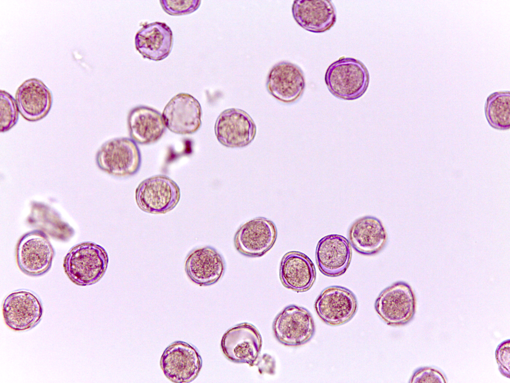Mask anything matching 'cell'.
Instances as JSON below:
<instances>
[{
    "label": "cell",
    "mask_w": 510,
    "mask_h": 383,
    "mask_svg": "<svg viewBox=\"0 0 510 383\" xmlns=\"http://www.w3.org/2000/svg\"><path fill=\"white\" fill-rule=\"evenodd\" d=\"M349 238L353 247L359 253L374 255L384 246L387 239L385 229L382 222L371 216L361 217L351 226Z\"/></svg>",
    "instance_id": "603a6c76"
},
{
    "label": "cell",
    "mask_w": 510,
    "mask_h": 383,
    "mask_svg": "<svg viewBox=\"0 0 510 383\" xmlns=\"http://www.w3.org/2000/svg\"><path fill=\"white\" fill-rule=\"evenodd\" d=\"M273 331L275 338L281 343L290 346H300L307 342L313 336L314 322L307 309L290 305L275 318Z\"/></svg>",
    "instance_id": "9c48e42d"
},
{
    "label": "cell",
    "mask_w": 510,
    "mask_h": 383,
    "mask_svg": "<svg viewBox=\"0 0 510 383\" xmlns=\"http://www.w3.org/2000/svg\"><path fill=\"white\" fill-rule=\"evenodd\" d=\"M351 256L350 243L342 235L326 236L317 244L316 262L320 271L325 275L338 276L343 274L349 265Z\"/></svg>",
    "instance_id": "2e32d148"
},
{
    "label": "cell",
    "mask_w": 510,
    "mask_h": 383,
    "mask_svg": "<svg viewBox=\"0 0 510 383\" xmlns=\"http://www.w3.org/2000/svg\"><path fill=\"white\" fill-rule=\"evenodd\" d=\"M375 308L387 325H404L409 322L415 314V296L407 283L396 282L380 294L376 300Z\"/></svg>",
    "instance_id": "277c9868"
},
{
    "label": "cell",
    "mask_w": 510,
    "mask_h": 383,
    "mask_svg": "<svg viewBox=\"0 0 510 383\" xmlns=\"http://www.w3.org/2000/svg\"><path fill=\"white\" fill-rule=\"evenodd\" d=\"M128 124L131 139L143 145L157 141L164 134L166 128L162 115L146 106L132 108L128 114Z\"/></svg>",
    "instance_id": "7402d4cb"
},
{
    "label": "cell",
    "mask_w": 510,
    "mask_h": 383,
    "mask_svg": "<svg viewBox=\"0 0 510 383\" xmlns=\"http://www.w3.org/2000/svg\"><path fill=\"white\" fill-rule=\"evenodd\" d=\"M180 190L177 184L166 176L157 175L143 181L135 191V199L143 211L165 213L178 203Z\"/></svg>",
    "instance_id": "5b68a950"
},
{
    "label": "cell",
    "mask_w": 510,
    "mask_h": 383,
    "mask_svg": "<svg viewBox=\"0 0 510 383\" xmlns=\"http://www.w3.org/2000/svg\"><path fill=\"white\" fill-rule=\"evenodd\" d=\"M185 269L191 281L200 286H208L222 277L225 263L216 249L205 246L194 249L187 255Z\"/></svg>",
    "instance_id": "e0dca14e"
},
{
    "label": "cell",
    "mask_w": 510,
    "mask_h": 383,
    "mask_svg": "<svg viewBox=\"0 0 510 383\" xmlns=\"http://www.w3.org/2000/svg\"><path fill=\"white\" fill-rule=\"evenodd\" d=\"M160 364L164 375L170 381L187 383L197 377L202 367V359L194 346L179 341L164 350Z\"/></svg>",
    "instance_id": "52a82bcc"
},
{
    "label": "cell",
    "mask_w": 510,
    "mask_h": 383,
    "mask_svg": "<svg viewBox=\"0 0 510 383\" xmlns=\"http://www.w3.org/2000/svg\"><path fill=\"white\" fill-rule=\"evenodd\" d=\"M446 378L439 370L430 367L420 368L414 372L409 383H446Z\"/></svg>",
    "instance_id": "4316f807"
},
{
    "label": "cell",
    "mask_w": 510,
    "mask_h": 383,
    "mask_svg": "<svg viewBox=\"0 0 510 383\" xmlns=\"http://www.w3.org/2000/svg\"><path fill=\"white\" fill-rule=\"evenodd\" d=\"M276 237L277 230L274 223L264 217H258L239 227L235 235L234 244L241 254L259 257L272 247Z\"/></svg>",
    "instance_id": "8fae6325"
},
{
    "label": "cell",
    "mask_w": 510,
    "mask_h": 383,
    "mask_svg": "<svg viewBox=\"0 0 510 383\" xmlns=\"http://www.w3.org/2000/svg\"><path fill=\"white\" fill-rule=\"evenodd\" d=\"M202 109L198 101L189 94L180 93L165 106L162 117L165 127L181 135L196 132L201 125Z\"/></svg>",
    "instance_id": "4fadbf2b"
},
{
    "label": "cell",
    "mask_w": 510,
    "mask_h": 383,
    "mask_svg": "<svg viewBox=\"0 0 510 383\" xmlns=\"http://www.w3.org/2000/svg\"><path fill=\"white\" fill-rule=\"evenodd\" d=\"M201 0H161L163 9L168 14L180 15L191 13L200 5Z\"/></svg>",
    "instance_id": "484cf974"
},
{
    "label": "cell",
    "mask_w": 510,
    "mask_h": 383,
    "mask_svg": "<svg viewBox=\"0 0 510 383\" xmlns=\"http://www.w3.org/2000/svg\"><path fill=\"white\" fill-rule=\"evenodd\" d=\"M305 86L303 71L296 65L286 61L279 62L270 70L266 87L269 93L278 100L291 103L302 94Z\"/></svg>",
    "instance_id": "9a60e30c"
},
{
    "label": "cell",
    "mask_w": 510,
    "mask_h": 383,
    "mask_svg": "<svg viewBox=\"0 0 510 383\" xmlns=\"http://www.w3.org/2000/svg\"><path fill=\"white\" fill-rule=\"evenodd\" d=\"M96 161L104 172L119 177H129L139 170L141 162L140 150L135 141L128 138L109 140L98 151Z\"/></svg>",
    "instance_id": "3957f363"
},
{
    "label": "cell",
    "mask_w": 510,
    "mask_h": 383,
    "mask_svg": "<svg viewBox=\"0 0 510 383\" xmlns=\"http://www.w3.org/2000/svg\"><path fill=\"white\" fill-rule=\"evenodd\" d=\"M485 112L489 125L496 129L508 130L510 128V91L491 94L487 99Z\"/></svg>",
    "instance_id": "cb8c5ba5"
},
{
    "label": "cell",
    "mask_w": 510,
    "mask_h": 383,
    "mask_svg": "<svg viewBox=\"0 0 510 383\" xmlns=\"http://www.w3.org/2000/svg\"><path fill=\"white\" fill-rule=\"evenodd\" d=\"M18 110L30 121L39 120L49 111L52 102L51 92L41 80L31 78L18 87L15 95Z\"/></svg>",
    "instance_id": "d6986e66"
},
{
    "label": "cell",
    "mask_w": 510,
    "mask_h": 383,
    "mask_svg": "<svg viewBox=\"0 0 510 383\" xmlns=\"http://www.w3.org/2000/svg\"><path fill=\"white\" fill-rule=\"evenodd\" d=\"M279 275L283 285L296 292H304L312 286L316 270L312 261L305 254L290 251L282 257Z\"/></svg>",
    "instance_id": "44dd1931"
},
{
    "label": "cell",
    "mask_w": 510,
    "mask_h": 383,
    "mask_svg": "<svg viewBox=\"0 0 510 383\" xmlns=\"http://www.w3.org/2000/svg\"><path fill=\"white\" fill-rule=\"evenodd\" d=\"M262 345L258 330L248 323L238 324L226 332L221 340V349L229 360L253 366L257 359Z\"/></svg>",
    "instance_id": "30bf717a"
},
{
    "label": "cell",
    "mask_w": 510,
    "mask_h": 383,
    "mask_svg": "<svg viewBox=\"0 0 510 383\" xmlns=\"http://www.w3.org/2000/svg\"><path fill=\"white\" fill-rule=\"evenodd\" d=\"M5 324L15 331H23L35 327L41 319L42 303L30 291L22 289L8 295L2 304Z\"/></svg>",
    "instance_id": "ba28073f"
},
{
    "label": "cell",
    "mask_w": 510,
    "mask_h": 383,
    "mask_svg": "<svg viewBox=\"0 0 510 383\" xmlns=\"http://www.w3.org/2000/svg\"><path fill=\"white\" fill-rule=\"evenodd\" d=\"M173 34L165 23L156 21L144 24L135 36L136 49L144 58L160 61L169 54Z\"/></svg>",
    "instance_id": "ffe728a7"
},
{
    "label": "cell",
    "mask_w": 510,
    "mask_h": 383,
    "mask_svg": "<svg viewBox=\"0 0 510 383\" xmlns=\"http://www.w3.org/2000/svg\"><path fill=\"white\" fill-rule=\"evenodd\" d=\"M54 252L46 235L33 230L24 234L16 247L17 265L30 276L44 274L50 268Z\"/></svg>",
    "instance_id": "8992f818"
},
{
    "label": "cell",
    "mask_w": 510,
    "mask_h": 383,
    "mask_svg": "<svg viewBox=\"0 0 510 383\" xmlns=\"http://www.w3.org/2000/svg\"><path fill=\"white\" fill-rule=\"evenodd\" d=\"M315 308L326 324L339 325L349 321L357 309L355 295L348 289L333 286L325 289L317 298Z\"/></svg>",
    "instance_id": "5bb4252c"
},
{
    "label": "cell",
    "mask_w": 510,
    "mask_h": 383,
    "mask_svg": "<svg viewBox=\"0 0 510 383\" xmlns=\"http://www.w3.org/2000/svg\"><path fill=\"white\" fill-rule=\"evenodd\" d=\"M292 13L298 25L312 32L328 30L336 21V9L330 0H294Z\"/></svg>",
    "instance_id": "ac0fdd59"
},
{
    "label": "cell",
    "mask_w": 510,
    "mask_h": 383,
    "mask_svg": "<svg viewBox=\"0 0 510 383\" xmlns=\"http://www.w3.org/2000/svg\"><path fill=\"white\" fill-rule=\"evenodd\" d=\"M109 261L106 251L100 245L85 242L74 246L64 258L65 273L74 283L87 286L104 275Z\"/></svg>",
    "instance_id": "6da1fadb"
},
{
    "label": "cell",
    "mask_w": 510,
    "mask_h": 383,
    "mask_svg": "<svg viewBox=\"0 0 510 383\" xmlns=\"http://www.w3.org/2000/svg\"><path fill=\"white\" fill-rule=\"evenodd\" d=\"M0 131L5 132L17 123L18 109L16 101L9 93L0 90Z\"/></svg>",
    "instance_id": "d4e9b609"
},
{
    "label": "cell",
    "mask_w": 510,
    "mask_h": 383,
    "mask_svg": "<svg viewBox=\"0 0 510 383\" xmlns=\"http://www.w3.org/2000/svg\"><path fill=\"white\" fill-rule=\"evenodd\" d=\"M369 73L360 61L343 56L327 68L325 82L330 92L335 96L352 100L362 96L369 84Z\"/></svg>",
    "instance_id": "7a4b0ae2"
},
{
    "label": "cell",
    "mask_w": 510,
    "mask_h": 383,
    "mask_svg": "<svg viewBox=\"0 0 510 383\" xmlns=\"http://www.w3.org/2000/svg\"><path fill=\"white\" fill-rule=\"evenodd\" d=\"M495 356L500 373L503 376L510 378V341L509 339L503 341L498 345L496 350Z\"/></svg>",
    "instance_id": "83f0119b"
},
{
    "label": "cell",
    "mask_w": 510,
    "mask_h": 383,
    "mask_svg": "<svg viewBox=\"0 0 510 383\" xmlns=\"http://www.w3.org/2000/svg\"><path fill=\"white\" fill-rule=\"evenodd\" d=\"M215 132L222 145L229 148H242L254 139L256 126L245 111L230 108L223 111L218 117Z\"/></svg>",
    "instance_id": "7c38bea8"
}]
</instances>
